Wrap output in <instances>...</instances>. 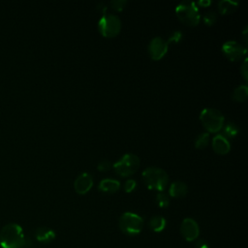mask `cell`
<instances>
[{"label":"cell","instance_id":"cell-19","mask_svg":"<svg viewBox=\"0 0 248 248\" xmlns=\"http://www.w3.org/2000/svg\"><path fill=\"white\" fill-rule=\"evenodd\" d=\"M222 129H223V136L226 139L234 138L239 132L238 126L233 122H227L226 124L223 125Z\"/></svg>","mask_w":248,"mask_h":248},{"label":"cell","instance_id":"cell-21","mask_svg":"<svg viewBox=\"0 0 248 248\" xmlns=\"http://www.w3.org/2000/svg\"><path fill=\"white\" fill-rule=\"evenodd\" d=\"M155 201L159 207H167L170 204V196L164 192H159L155 197Z\"/></svg>","mask_w":248,"mask_h":248},{"label":"cell","instance_id":"cell-22","mask_svg":"<svg viewBox=\"0 0 248 248\" xmlns=\"http://www.w3.org/2000/svg\"><path fill=\"white\" fill-rule=\"evenodd\" d=\"M202 20L206 25H213L217 20V14L214 11H208L203 15Z\"/></svg>","mask_w":248,"mask_h":248},{"label":"cell","instance_id":"cell-15","mask_svg":"<svg viewBox=\"0 0 248 248\" xmlns=\"http://www.w3.org/2000/svg\"><path fill=\"white\" fill-rule=\"evenodd\" d=\"M98 188L100 191L104 193L113 194L119 190L120 182L113 178H104L103 180L100 181Z\"/></svg>","mask_w":248,"mask_h":248},{"label":"cell","instance_id":"cell-12","mask_svg":"<svg viewBox=\"0 0 248 248\" xmlns=\"http://www.w3.org/2000/svg\"><path fill=\"white\" fill-rule=\"evenodd\" d=\"M212 148L219 155H225L231 150V143L223 135H216L212 140Z\"/></svg>","mask_w":248,"mask_h":248},{"label":"cell","instance_id":"cell-11","mask_svg":"<svg viewBox=\"0 0 248 248\" xmlns=\"http://www.w3.org/2000/svg\"><path fill=\"white\" fill-rule=\"evenodd\" d=\"M93 186V177L89 172H82L74 181L75 191L79 195H84L90 191Z\"/></svg>","mask_w":248,"mask_h":248},{"label":"cell","instance_id":"cell-25","mask_svg":"<svg viewBox=\"0 0 248 248\" xmlns=\"http://www.w3.org/2000/svg\"><path fill=\"white\" fill-rule=\"evenodd\" d=\"M182 37H183L182 33L179 30H175V31L170 33V35L169 37V40L167 42H168V44L169 43H178L179 41H181Z\"/></svg>","mask_w":248,"mask_h":248},{"label":"cell","instance_id":"cell-17","mask_svg":"<svg viewBox=\"0 0 248 248\" xmlns=\"http://www.w3.org/2000/svg\"><path fill=\"white\" fill-rule=\"evenodd\" d=\"M149 228L155 232H160L162 231L165 230L166 225H167V221L163 216L160 215H156V216H152L148 222Z\"/></svg>","mask_w":248,"mask_h":248},{"label":"cell","instance_id":"cell-16","mask_svg":"<svg viewBox=\"0 0 248 248\" xmlns=\"http://www.w3.org/2000/svg\"><path fill=\"white\" fill-rule=\"evenodd\" d=\"M238 2L232 0H221L218 2V11L221 15L232 14L238 7Z\"/></svg>","mask_w":248,"mask_h":248},{"label":"cell","instance_id":"cell-6","mask_svg":"<svg viewBox=\"0 0 248 248\" xmlns=\"http://www.w3.org/2000/svg\"><path fill=\"white\" fill-rule=\"evenodd\" d=\"M119 229L127 235L139 234L144 225L142 217L134 212H124L118 221Z\"/></svg>","mask_w":248,"mask_h":248},{"label":"cell","instance_id":"cell-20","mask_svg":"<svg viewBox=\"0 0 248 248\" xmlns=\"http://www.w3.org/2000/svg\"><path fill=\"white\" fill-rule=\"evenodd\" d=\"M209 142V133L204 132V133H201L199 134L194 141L195 147L198 149H203L207 146Z\"/></svg>","mask_w":248,"mask_h":248},{"label":"cell","instance_id":"cell-7","mask_svg":"<svg viewBox=\"0 0 248 248\" xmlns=\"http://www.w3.org/2000/svg\"><path fill=\"white\" fill-rule=\"evenodd\" d=\"M98 29L104 37L113 38L121 30V20L113 14H105L98 21Z\"/></svg>","mask_w":248,"mask_h":248},{"label":"cell","instance_id":"cell-14","mask_svg":"<svg viewBox=\"0 0 248 248\" xmlns=\"http://www.w3.org/2000/svg\"><path fill=\"white\" fill-rule=\"evenodd\" d=\"M35 238L42 243H49L55 238V232L46 227H41L34 232Z\"/></svg>","mask_w":248,"mask_h":248},{"label":"cell","instance_id":"cell-28","mask_svg":"<svg viewBox=\"0 0 248 248\" xmlns=\"http://www.w3.org/2000/svg\"><path fill=\"white\" fill-rule=\"evenodd\" d=\"M196 248H209V245L204 239H199L196 242Z\"/></svg>","mask_w":248,"mask_h":248},{"label":"cell","instance_id":"cell-3","mask_svg":"<svg viewBox=\"0 0 248 248\" xmlns=\"http://www.w3.org/2000/svg\"><path fill=\"white\" fill-rule=\"evenodd\" d=\"M175 14L183 24L190 27L198 25L201 20V14L195 2L184 1L179 3L175 8Z\"/></svg>","mask_w":248,"mask_h":248},{"label":"cell","instance_id":"cell-13","mask_svg":"<svg viewBox=\"0 0 248 248\" xmlns=\"http://www.w3.org/2000/svg\"><path fill=\"white\" fill-rule=\"evenodd\" d=\"M188 192L187 184L183 181H173L169 187V196L172 198H183Z\"/></svg>","mask_w":248,"mask_h":248},{"label":"cell","instance_id":"cell-2","mask_svg":"<svg viewBox=\"0 0 248 248\" xmlns=\"http://www.w3.org/2000/svg\"><path fill=\"white\" fill-rule=\"evenodd\" d=\"M142 181L150 190L163 192L169 183L168 173L161 168L148 167L141 173Z\"/></svg>","mask_w":248,"mask_h":248},{"label":"cell","instance_id":"cell-23","mask_svg":"<svg viewBox=\"0 0 248 248\" xmlns=\"http://www.w3.org/2000/svg\"><path fill=\"white\" fill-rule=\"evenodd\" d=\"M126 4H127L126 0H112L109 2V6L111 7V9L117 12H121L125 8Z\"/></svg>","mask_w":248,"mask_h":248},{"label":"cell","instance_id":"cell-27","mask_svg":"<svg viewBox=\"0 0 248 248\" xmlns=\"http://www.w3.org/2000/svg\"><path fill=\"white\" fill-rule=\"evenodd\" d=\"M240 74L242 76V78L247 80V77H248V65H247V58L244 59L243 63L240 65Z\"/></svg>","mask_w":248,"mask_h":248},{"label":"cell","instance_id":"cell-4","mask_svg":"<svg viewBox=\"0 0 248 248\" xmlns=\"http://www.w3.org/2000/svg\"><path fill=\"white\" fill-rule=\"evenodd\" d=\"M140 165V158L133 153H125L115 163L112 168L115 173L120 177H129L139 170Z\"/></svg>","mask_w":248,"mask_h":248},{"label":"cell","instance_id":"cell-26","mask_svg":"<svg viewBox=\"0 0 248 248\" xmlns=\"http://www.w3.org/2000/svg\"><path fill=\"white\" fill-rule=\"evenodd\" d=\"M110 168H111V164H110V162H109L108 160H107V159L101 160V161L98 163V165H97L98 170L103 171V172L108 171Z\"/></svg>","mask_w":248,"mask_h":248},{"label":"cell","instance_id":"cell-9","mask_svg":"<svg viewBox=\"0 0 248 248\" xmlns=\"http://www.w3.org/2000/svg\"><path fill=\"white\" fill-rule=\"evenodd\" d=\"M169 49V44L161 37H154L150 40L147 46V52L151 59L160 60L163 58Z\"/></svg>","mask_w":248,"mask_h":248},{"label":"cell","instance_id":"cell-8","mask_svg":"<svg viewBox=\"0 0 248 248\" xmlns=\"http://www.w3.org/2000/svg\"><path fill=\"white\" fill-rule=\"evenodd\" d=\"M222 52L230 61H237L246 55L247 48L236 41H227L222 45Z\"/></svg>","mask_w":248,"mask_h":248},{"label":"cell","instance_id":"cell-5","mask_svg":"<svg viewBox=\"0 0 248 248\" xmlns=\"http://www.w3.org/2000/svg\"><path fill=\"white\" fill-rule=\"evenodd\" d=\"M200 120L207 133H217L224 125L223 113L214 108H204L200 113Z\"/></svg>","mask_w":248,"mask_h":248},{"label":"cell","instance_id":"cell-1","mask_svg":"<svg viewBox=\"0 0 248 248\" xmlns=\"http://www.w3.org/2000/svg\"><path fill=\"white\" fill-rule=\"evenodd\" d=\"M26 241L27 238L18 224L9 223L0 231V246L2 248H25Z\"/></svg>","mask_w":248,"mask_h":248},{"label":"cell","instance_id":"cell-18","mask_svg":"<svg viewBox=\"0 0 248 248\" xmlns=\"http://www.w3.org/2000/svg\"><path fill=\"white\" fill-rule=\"evenodd\" d=\"M248 97V87L246 84L238 85L232 93V98L235 102H245Z\"/></svg>","mask_w":248,"mask_h":248},{"label":"cell","instance_id":"cell-10","mask_svg":"<svg viewBox=\"0 0 248 248\" xmlns=\"http://www.w3.org/2000/svg\"><path fill=\"white\" fill-rule=\"evenodd\" d=\"M180 233L187 241H194L199 237L200 227L192 218H185L180 225Z\"/></svg>","mask_w":248,"mask_h":248},{"label":"cell","instance_id":"cell-29","mask_svg":"<svg viewBox=\"0 0 248 248\" xmlns=\"http://www.w3.org/2000/svg\"><path fill=\"white\" fill-rule=\"evenodd\" d=\"M210 4H211V1L209 0H202L198 2V5H201L202 7H208L210 6Z\"/></svg>","mask_w":248,"mask_h":248},{"label":"cell","instance_id":"cell-24","mask_svg":"<svg viewBox=\"0 0 248 248\" xmlns=\"http://www.w3.org/2000/svg\"><path fill=\"white\" fill-rule=\"evenodd\" d=\"M136 186H137L136 180L133 179V178H128L124 183V191L126 193H131L135 190Z\"/></svg>","mask_w":248,"mask_h":248}]
</instances>
